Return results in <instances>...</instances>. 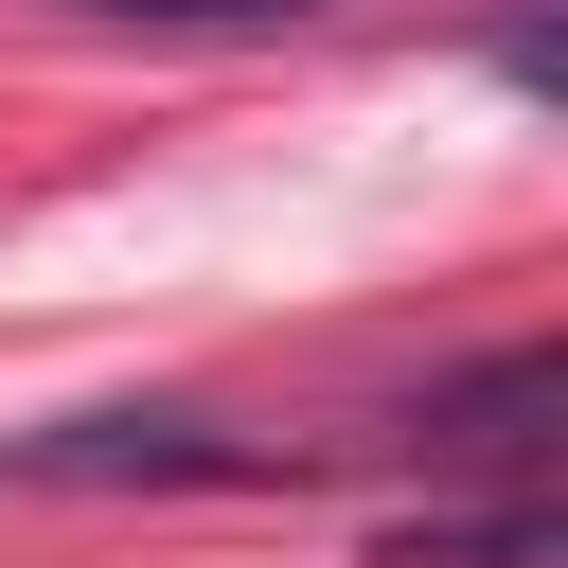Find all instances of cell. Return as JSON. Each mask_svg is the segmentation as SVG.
<instances>
[{
    "label": "cell",
    "mask_w": 568,
    "mask_h": 568,
    "mask_svg": "<svg viewBox=\"0 0 568 568\" xmlns=\"http://www.w3.org/2000/svg\"><path fill=\"white\" fill-rule=\"evenodd\" d=\"M213 479H284V444L213 426V408H71L0 444V497H213Z\"/></svg>",
    "instance_id": "1"
},
{
    "label": "cell",
    "mask_w": 568,
    "mask_h": 568,
    "mask_svg": "<svg viewBox=\"0 0 568 568\" xmlns=\"http://www.w3.org/2000/svg\"><path fill=\"white\" fill-rule=\"evenodd\" d=\"M550 390H568V373H550V337H497V355H479V373H444L390 444L479 462V479H550Z\"/></svg>",
    "instance_id": "2"
},
{
    "label": "cell",
    "mask_w": 568,
    "mask_h": 568,
    "mask_svg": "<svg viewBox=\"0 0 568 568\" xmlns=\"http://www.w3.org/2000/svg\"><path fill=\"white\" fill-rule=\"evenodd\" d=\"M373 568H550V479H497V497H426Z\"/></svg>",
    "instance_id": "3"
},
{
    "label": "cell",
    "mask_w": 568,
    "mask_h": 568,
    "mask_svg": "<svg viewBox=\"0 0 568 568\" xmlns=\"http://www.w3.org/2000/svg\"><path fill=\"white\" fill-rule=\"evenodd\" d=\"M53 18H142V36H266V18H320V0H53Z\"/></svg>",
    "instance_id": "4"
}]
</instances>
